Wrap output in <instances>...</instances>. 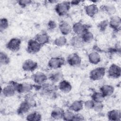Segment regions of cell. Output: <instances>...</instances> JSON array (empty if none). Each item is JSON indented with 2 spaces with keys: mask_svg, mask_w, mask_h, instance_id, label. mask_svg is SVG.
<instances>
[{
  "mask_svg": "<svg viewBox=\"0 0 121 121\" xmlns=\"http://www.w3.org/2000/svg\"><path fill=\"white\" fill-rule=\"evenodd\" d=\"M63 75L61 71H56L51 73L49 76V79L53 83L60 82L63 79Z\"/></svg>",
  "mask_w": 121,
  "mask_h": 121,
  "instance_id": "obj_24",
  "label": "cell"
},
{
  "mask_svg": "<svg viewBox=\"0 0 121 121\" xmlns=\"http://www.w3.org/2000/svg\"><path fill=\"white\" fill-rule=\"evenodd\" d=\"M90 26L80 22L75 23L72 26V29L75 34L78 35H82L85 32L88 31Z\"/></svg>",
  "mask_w": 121,
  "mask_h": 121,
  "instance_id": "obj_8",
  "label": "cell"
},
{
  "mask_svg": "<svg viewBox=\"0 0 121 121\" xmlns=\"http://www.w3.org/2000/svg\"><path fill=\"white\" fill-rule=\"evenodd\" d=\"M82 39L84 43H90L94 39V35L90 31H87L81 35Z\"/></svg>",
  "mask_w": 121,
  "mask_h": 121,
  "instance_id": "obj_29",
  "label": "cell"
},
{
  "mask_svg": "<svg viewBox=\"0 0 121 121\" xmlns=\"http://www.w3.org/2000/svg\"><path fill=\"white\" fill-rule=\"evenodd\" d=\"M84 120V117L80 114H75L73 121H83Z\"/></svg>",
  "mask_w": 121,
  "mask_h": 121,
  "instance_id": "obj_41",
  "label": "cell"
},
{
  "mask_svg": "<svg viewBox=\"0 0 121 121\" xmlns=\"http://www.w3.org/2000/svg\"><path fill=\"white\" fill-rule=\"evenodd\" d=\"M70 2L71 6H76V5H78L80 3V0H72L70 1Z\"/></svg>",
  "mask_w": 121,
  "mask_h": 121,
  "instance_id": "obj_42",
  "label": "cell"
},
{
  "mask_svg": "<svg viewBox=\"0 0 121 121\" xmlns=\"http://www.w3.org/2000/svg\"><path fill=\"white\" fill-rule=\"evenodd\" d=\"M16 92V91L14 86L10 83L5 86L1 90V93L6 97H9L13 96L15 94Z\"/></svg>",
  "mask_w": 121,
  "mask_h": 121,
  "instance_id": "obj_18",
  "label": "cell"
},
{
  "mask_svg": "<svg viewBox=\"0 0 121 121\" xmlns=\"http://www.w3.org/2000/svg\"><path fill=\"white\" fill-rule=\"evenodd\" d=\"M106 73V69L103 67H99L91 70L89 73V78L93 81H97L102 79Z\"/></svg>",
  "mask_w": 121,
  "mask_h": 121,
  "instance_id": "obj_3",
  "label": "cell"
},
{
  "mask_svg": "<svg viewBox=\"0 0 121 121\" xmlns=\"http://www.w3.org/2000/svg\"><path fill=\"white\" fill-rule=\"evenodd\" d=\"M107 74L112 78L116 79L120 78L121 74V67L116 64H112L108 69Z\"/></svg>",
  "mask_w": 121,
  "mask_h": 121,
  "instance_id": "obj_9",
  "label": "cell"
},
{
  "mask_svg": "<svg viewBox=\"0 0 121 121\" xmlns=\"http://www.w3.org/2000/svg\"><path fill=\"white\" fill-rule=\"evenodd\" d=\"M67 43V39L64 36H59L57 38H56L54 42L53 43L54 45L58 47H63L65 46Z\"/></svg>",
  "mask_w": 121,
  "mask_h": 121,
  "instance_id": "obj_31",
  "label": "cell"
},
{
  "mask_svg": "<svg viewBox=\"0 0 121 121\" xmlns=\"http://www.w3.org/2000/svg\"><path fill=\"white\" fill-rule=\"evenodd\" d=\"M12 84L15 87L16 92L18 93H27L30 92L34 87V85L28 83H18L15 82H11Z\"/></svg>",
  "mask_w": 121,
  "mask_h": 121,
  "instance_id": "obj_4",
  "label": "cell"
},
{
  "mask_svg": "<svg viewBox=\"0 0 121 121\" xmlns=\"http://www.w3.org/2000/svg\"><path fill=\"white\" fill-rule=\"evenodd\" d=\"M104 98L100 92H94L91 95L92 100L95 103H103Z\"/></svg>",
  "mask_w": 121,
  "mask_h": 121,
  "instance_id": "obj_30",
  "label": "cell"
},
{
  "mask_svg": "<svg viewBox=\"0 0 121 121\" xmlns=\"http://www.w3.org/2000/svg\"><path fill=\"white\" fill-rule=\"evenodd\" d=\"M31 108L30 105L24 100L19 105L17 109V113L18 115H20L25 114L29 112Z\"/></svg>",
  "mask_w": 121,
  "mask_h": 121,
  "instance_id": "obj_21",
  "label": "cell"
},
{
  "mask_svg": "<svg viewBox=\"0 0 121 121\" xmlns=\"http://www.w3.org/2000/svg\"><path fill=\"white\" fill-rule=\"evenodd\" d=\"M25 100L30 105V106L32 107H35L36 105V103L35 99L32 96H27Z\"/></svg>",
  "mask_w": 121,
  "mask_h": 121,
  "instance_id": "obj_37",
  "label": "cell"
},
{
  "mask_svg": "<svg viewBox=\"0 0 121 121\" xmlns=\"http://www.w3.org/2000/svg\"><path fill=\"white\" fill-rule=\"evenodd\" d=\"M100 8L102 11L111 16H113L116 11L115 7L112 5H104L102 6Z\"/></svg>",
  "mask_w": 121,
  "mask_h": 121,
  "instance_id": "obj_27",
  "label": "cell"
},
{
  "mask_svg": "<svg viewBox=\"0 0 121 121\" xmlns=\"http://www.w3.org/2000/svg\"><path fill=\"white\" fill-rule=\"evenodd\" d=\"M48 77L44 73L38 71L32 76V79L34 82L38 85H41L46 82Z\"/></svg>",
  "mask_w": 121,
  "mask_h": 121,
  "instance_id": "obj_13",
  "label": "cell"
},
{
  "mask_svg": "<svg viewBox=\"0 0 121 121\" xmlns=\"http://www.w3.org/2000/svg\"><path fill=\"white\" fill-rule=\"evenodd\" d=\"M88 60L90 63L97 65L101 61V57L99 53L97 52H92L88 55Z\"/></svg>",
  "mask_w": 121,
  "mask_h": 121,
  "instance_id": "obj_22",
  "label": "cell"
},
{
  "mask_svg": "<svg viewBox=\"0 0 121 121\" xmlns=\"http://www.w3.org/2000/svg\"><path fill=\"white\" fill-rule=\"evenodd\" d=\"M85 12L86 14L91 17H93L98 12V8L96 4L95 3L87 5L85 8Z\"/></svg>",
  "mask_w": 121,
  "mask_h": 121,
  "instance_id": "obj_16",
  "label": "cell"
},
{
  "mask_svg": "<svg viewBox=\"0 0 121 121\" xmlns=\"http://www.w3.org/2000/svg\"><path fill=\"white\" fill-rule=\"evenodd\" d=\"M109 26L114 31L116 32L120 31L121 26V17L116 15L112 16L109 21Z\"/></svg>",
  "mask_w": 121,
  "mask_h": 121,
  "instance_id": "obj_10",
  "label": "cell"
},
{
  "mask_svg": "<svg viewBox=\"0 0 121 121\" xmlns=\"http://www.w3.org/2000/svg\"><path fill=\"white\" fill-rule=\"evenodd\" d=\"M68 63L72 67H78L81 63V58L77 53H72L68 55L67 58Z\"/></svg>",
  "mask_w": 121,
  "mask_h": 121,
  "instance_id": "obj_11",
  "label": "cell"
},
{
  "mask_svg": "<svg viewBox=\"0 0 121 121\" xmlns=\"http://www.w3.org/2000/svg\"><path fill=\"white\" fill-rule=\"evenodd\" d=\"M95 104V102L92 99L88 100L85 101L84 103V106L86 109H87V110L93 109L94 106Z\"/></svg>",
  "mask_w": 121,
  "mask_h": 121,
  "instance_id": "obj_36",
  "label": "cell"
},
{
  "mask_svg": "<svg viewBox=\"0 0 121 121\" xmlns=\"http://www.w3.org/2000/svg\"><path fill=\"white\" fill-rule=\"evenodd\" d=\"M9 26V21L5 17L1 18L0 20V30L2 32L6 30Z\"/></svg>",
  "mask_w": 121,
  "mask_h": 121,
  "instance_id": "obj_34",
  "label": "cell"
},
{
  "mask_svg": "<svg viewBox=\"0 0 121 121\" xmlns=\"http://www.w3.org/2000/svg\"><path fill=\"white\" fill-rule=\"evenodd\" d=\"M114 91L113 86L109 85H104L100 88V92L104 97L112 95Z\"/></svg>",
  "mask_w": 121,
  "mask_h": 121,
  "instance_id": "obj_19",
  "label": "cell"
},
{
  "mask_svg": "<svg viewBox=\"0 0 121 121\" xmlns=\"http://www.w3.org/2000/svg\"><path fill=\"white\" fill-rule=\"evenodd\" d=\"M21 41L17 38H13L11 39L6 44V48L9 51L13 52L18 51L21 47Z\"/></svg>",
  "mask_w": 121,
  "mask_h": 121,
  "instance_id": "obj_7",
  "label": "cell"
},
{
  "mask_svg": "<svg viewBox=\"0 0 121 121\" xmlns=\"http://www.w3.org/2000/svg\"><path fill=\"white\" fill-rule=\"evenodd\" d=\"M84 43L81 35H76L72 37L70 40V44L71 46L75 48L81 47L83 45Z\"/></svg>",
  "mask_w": 121,
  "mask_h": 121,
  "instance_id": "obj_26",
  "label": "cell"
},
{
  "mask_svg": "<svg viewBox=\"0 0 121 121\" xmlns=\"http://www.w3.org/2000/svg\"><path fill=\"white\" fill-rule=\"evenodd\" d=\"M109 120L112 121H120L121 119V112L119 110L113 109L109 111L107 114Z\"/></svg>",
  "mask_w": 121,
  "mask_h": 121,
  "instance_id": "obj_20",
  "label": "cell"
},
{
  "mask_svg": "<svg viewBox=\"0 0 121 121\" xmlns=\"http://www.w3.org/2000/svg\"><path fill=\"white\" fill-rule=\"evenodd\" d=\"M38 67L37 63L31 60L28 59L26 60L22 64V68L24 71L26 72H33Z\"/></svg>",
  "mask_w": 121,
  "mask_h": 121,
  "instance_id": "obj_12",
  "label": "cell"
},
{
  "mask_svg": "<svg viewBox=\"0 0 121 121\" xmlns=\"http://www.w3.org/2000/svg\"><path fill=\"white\" fill-rule=\"evenodd\" d=\"M103 108L104 105L102 103H95L93 109L95 112H99L103 110Z\"/></svg>",
  "mask_w": 121,
  "mask_h": 121,
  "instance_id": "obj_39",
  "label": "cell"
},
{
  "mask_svg": "<svg viewBox=\"0 0 121 121\" xmlns=\"http://www.w3.org/2000/svg\"><path fill=\"white\" fill-rule=\"evenodd\" d=\"M42 46L35 39H32L28 41L26 50L27 52L29 53L35 54L40 51Z\"/></svg>",
  "mask_w": 121,
  "mask_h": 121,
  "instance_id": "obj_6",
  "label": "cell"
},
{
  "mask_svg": "<svg viewBox=\"0 0 121 121\" xmlns=\"http://www.w3.org/2000/svg\"><path fill=\"white\" fill-rule=\"evenodd\" d=\"M75 113L71 110L64 111L63 114L62 119L66 121H73Z\"/></svg>",
  "mask_w": 121,
  "mask_h": 121,
  "instance_id": "obj_32",
  "label": "cell"
},
{
  "mask_svg": "<svg viewBox=\"0 0 121 121\" xmlns=\"http://www.w3.org/2000/svg\"><path fill=\"white\" fill-rule=\"evenodd\" d=\"M56 26L57 24L54 21L50 20L48 22L47 24V27L49 30H53L56 27Z\"/></svg>",
  "mask_w": 121,
  "mask_h": 121,
  "instance_id": "obj_40",
  "label": "cell"
},
{
  "mask_svg": "<svg viewBox=\"0 0 121 121\" xmlns=\"http://www.w3.org/2000/svg\"><path fill=\"white\" fill-rule=\"evenodd\" d=\"M72 86L68 81L62 79L61 80L58 86V88L62 93L67 94L70 92L72 89Z\"/></svg>",
  "mask_w": 121,
  "mask_h": 121,
  "instance_id": "obj_14",
  "label": "cell"
},
{
  "mask_svg": "<svg viewBox=\"0 0 121 121\" xmlns=\"http://www.w3.org/2000/svg\"><path fill=\"white\" fill-rule=\"evenodd\" d=\"M65 62V59L61 56L53 57L51 58L48 62L49 68L53 69H56L60 68L64 65Z\"/></svg>",
  "mask_w": 121,
  "mask_h": 121,
  "instance_id": "obj_5",
  "label": "cell"
},
{
  "mask_svg": "<svg viewBox=\"0 0 121 121\" xmlns=\"http://www.w3.org/2000/svg\"><path fill=\"white\" fill-rule=\"evenodd\" d=\"M10 62V58L8 54L4 52H0V63L1 65H7Z\"/></svg>",
  "mask_w": 121,
  "mask_h": 121,
  "instance_id": "obj_33",
  "label": "cell"
},
{
  "mask_svg": "<svg viewBox=\"0 0 121 121\" xmlns=\"http://www.w3.org/2000/svg\"><path fill=\"white\" fill-rule=\"evenodd\" d=\"M64 112V111L61 108L56 107L54 108L51 112V118L55 120H59L62 119Z\"/></svg>",
  "mask_w": 121,
  "mask_h": 121,
  "instance_id": "obj_25",
  "label": "cell"
},
{
  "mask_svg": "<svg viewBox=\"0 0 121 121\" xmlns=\"http://www.w3.org/2000/svg\"><path fill=\"white\" fill-rule=\"evenodd\" d=\"M17 2L21 7L25 8L26 6L30 5L32 3V1L30 0H17Z\"/></svg>",
  "mask_w": 121,
  "mask_h": 121,
  "instance_id": "obj_38",
  "label": "cell"
},
{
  "mask_svg": "<svg viewBox=\"0 0 121 121\" xmlns=\"http://www.w3.org/2000/svg\"><path fill=\"white\" fill-rule=\"evenodd\" d=\"M39 87L42 94L45 96L51 97L56 94L57 87L53 84L45 83L40 85Z\"/></svg>",
  "mask_w": 121,
  "mask_h": 121,
  "instance_id": "obj_1",
  "label": "cell"
},
{
  "mask_svg": "<svg viewBox=\"0 0 121 121\" xmlns=\"http://www.w3.org/2000/svg\"><path fill=\"white\" fill-rule=\"evenodd\" d=\"M83 106L84 103L82 101L76 100L69 105V109L74 112H79L83 109Z\"/></svg>",
  "mask_w": 121,
  "mask_h": 121,
  "instance_id": "obj_23",
  "label": "cell"
},
{
  "mask_svg": "<svg viewBox=\"0 0 121 121\" xmlns=\"http://www.w3.org/2000/svg\"><path fill=\"white\" fill-rule=\"evenodd\" d=\"M35 39L43 46L49 42L50 36L46 33H39L35 36Z\"/></svg>",
  "mask_w": 121,
  "mask_h": 121,
  "instance_id": "obj_17",
  "label": "cell"
},
{
  "mask_svg": "<svg viewBox=\"0 0 121 121\" xmlns=\"http://www.w3.org/2000/svg\"><path fill=\"white\" fill-rule=\"evenodd\" d=\"M26 120L29 121H40L42 120V115L38 112H34L27 115Z\"/></svg>",
  "mask_w": 121,
  "mask_h": 121,
  "instance_id": "obj_28",
  "label": "cell"
},
{
  "mask_svg": "<svg viewBox=\"0 0 121 121\" xmlns=\"http://www.w3.org/2000/svg\"><path fill=\"white\" fill-rule=\"evenodd\" d=\"M71 7L70 2L69 1H64L57 3L55 7V10L60 16H65Z\"/></svg>",
  "mask_w": 121,
  "mask_h": 121,
  "instance_id": "obj_2",
  "label": "cell"
},
{
  "mask_svg": "<svg viewBox=\"0 0 121 121\" xmlns=\"http://www.w3.org/2000/svg\"><path fill=\"white\" fill-rule=\"evenodd\" d=\"M59 29L60 32L64 35L69 34L72 30V27L67 22L65 21H61L59 25Z\"/></svg>",
  "mask_w": 121,
  "mask_h": 121,
  "instance_id": "obj_15",
  "label": "cell"
},
{
  "mask_svg": "<svg viewBox=\"0 0 121 121\" xmlns=\"http://www.w3.org/2000/svg\"><path fill=\"white\" fill-rule=\"evenodd\" d=\"M109 26V21L108 20H104L100 22L98 25V27L99 30L103 32L105 30L107 27Z\"/></svg>",
  "mask_w": 121,
  "mask_h": 121,
  "instance_id": "obj_35",
  "label": "cell"
}]
</instances>
